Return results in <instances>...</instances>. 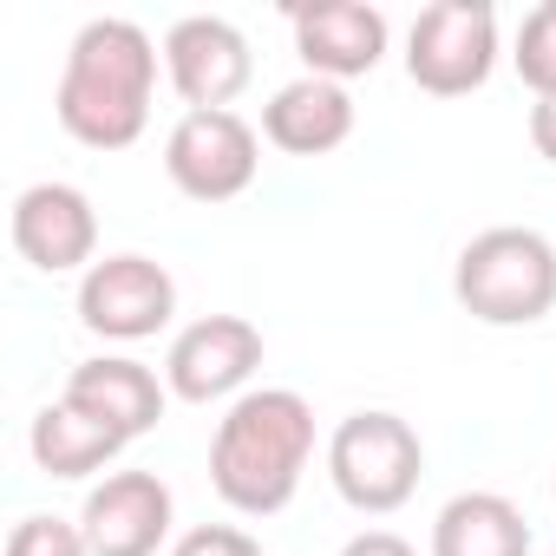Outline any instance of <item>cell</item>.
<instances>
[{"label": "cell", "instance_id": "obj_7", "mask_svg": "<svg viewBox=\"0 0 556 556\" xmlns=\"http://www.w3.org/2000/svg\"><path fill=\"white\" fill-rule=\"evenodd\" d=\"M177 315V282H170V268L151 262V255H105L79 275V321L86 334L99 341H151L164 334Z\"/></svg>", "mask_w": 556, "mask_h": 556}, {"label": "cell", "instance_id": "obj_17", "mask_svg": "<svg viewBox=\"0 0 556 556\" xmlns=\"http://www.w3.org/2000/svg\"><path fill=\"white\" fill-rule=\"evenodd\" d=\"M510 66H517V79L536 99H556V0H543V8L523 14L517 47H510Z\"/></svg>", "mask_w": 556, "mask_h": 556}, {"label": "cell", "instance_id": "obj_10", "mask_svg": "<svg viewBox=\"0 0 556 556\" xmlns=\"http://www.w3.org/2000/svg\"><path fill=\"white\" fill-rule=\"evenodd\" d=\"M170 523H177V504L157 471H105L79 510L92 556H157Z\"/></svg>", "mask_w": 556, "mask_h": 556}, {"label": "cell", "instance_id": "obj_18", "mask_svg": "<svg viewBox=\"0 0 556 556\" xmlns=\"http://www.w3.org/2000/svg\"><path fill=\"white\" fill-rule=\"evenodd\" d=\"M8 556H92V549H86V530L66 517H21L8 530Z\"/></svg>", "mask_w": 556, "mask_h": 556}, {"label": "cell", "instance_id": "obj_12", "mask_svg": "<svg viewBox=\"0 0 556 556\" xmlns=\"http://www.w3.org/2000/svg\"><path fill=\"white\" fill-rule=\"evenodd\" d=\"M295 27V53L315 79H361L387 60V14L367 8V0H308V8L289 14Z\"/></svg>", "mask_w": 556, "mask_h": 556}, {"label": "cell", "instance_id": "obj_3", "mask_svg": "<svg viewBox=\"0 0 556 556\" xmlns=\"http://www.w3.org/2000/svg\"><path fill=\"white\" fill-rule=\"evenodd\" d=\"M452 295L484 328H530L556 308V242L523 223L478 229L458 249Z\"/></svg>", "mask_w": 556, "mask_h": 556}, {"label": "cell", "instance_id": "obj_15", "mask_svg": "<svg viewBox=\"0 0 556 556\" xmlns=\"http://www.w3.org/2000/svg\"><path fill=\"white\" fill-rule=\"evenodd\" d=\"M432 556H530V523L504 491H458L432 517Z\"/></svg>", "mask_w": 556, "mask_h": 556}, {"label": "cell", "instance_id": "obj_16", "mask_svg": "<svg viewBox=\"0 0 556 556\" xmlns=\"http://www.w3.org/2000/svg\"><path fill=\"white\" fill-rule=\"evenodd\" d=\"M27 452H34V465H40L47 478H92V471H105V465L125 452V439L60 400V406H40V413H34Z\"/></svg>", "mask_w": 556, "mask_h": 556}, {"label": "cell", "instance_id": "obj_22", "mask_svg": "<svg viewBox=\"0 0 556 556\" xmlns=\"http://www.w3.org/2000/svg\"><path fill=\"white\" fill-rule=\"evenodd\" d=\"M549 504H556V484H549Z\"/></svg>", "mask_w": 556, "mask_h": 556}, {"label": "cell", "instance_id": "obj_2", "mask_svg": "<svg viewBox=\"0 0 556 556\" xmlns=\"http://www.w3.org/2000/svg\"><path fill=\"white\" fill-rule=\"evenodd\" d=\"M315 458V406L295 387H249L210 439V484L242 517H275L302 491Z\"/></svg>", "mask_w": 556, "mask_h": 556}, {"label": "cell", "instance_id": "obj_4", "mask_svg": "<svg viewBox=\"0 0 556 556\" xmlns=\"http://www.w3.org/2000/svg\"><path fill=\"white\" fill-rule=\"evenodd\" d=\"M426 445L400 413H348L328 439V478L361 517H387L419 491Z\"/></svg>", "mask_w": 556, "mask_h": 556}, {"label": "cell", "instance_id": "obj_21", "mask_svg": "<svg viewBox=\"0 0 556 556\" xmlns=\"http://www.w3.org/2000/svg\"><path fill=\"white\" fill-rule=\"evenodd\" d=\"M530 144L543 164H556V99H536L530 105Z\"/></svg>", "mask_w": 556, "mask_h": 556}, {"label": "cell", "instance_id": "obj_11", "mask_svg": "<svg viewBox=\"0 0 556 556\" xmlns=\"http://www.w3.org/2000/svg\"><path fill=\"white\" fill-rule=\"evenodd\" d=\"M14 249L40 275H73L99 262V216L79 184H27L14 197Z\"/></svg>", "mask_w": 556, "mask_h": 556}, {"label": "cell", "instance_id": "obj_8", "mask_svg": "<svg viewBox=\"0 0 556 556\" xmlns=\"http://www.w3.org/2000/svg\"><path fill=\"white\" fill-rule=\"evenodd\" d=\"M255 367H262V328L242 315H203V321L177 328V341L164 354V387H170V400H190V406L242 400Z\"/></svg>", "mask_w": 556, "mask_h": 556}, {"label": "cell", "instance_id": "obj_9", "mask_svg": "<svg viewBox=\"0 0 556 556\" xmlns=\"http://www.w3.org/2000/svg\"><path fill=\"white\" fill-rule=\"evenodd\" d=\"M164 73H170V86H177V99L190 112H229V99L249 86L255 60H249V40H242L236 21L184 14L164 34Z\"/></svg>", "mask_w": 556, "mask_h": 556}, {"label": "cell", "instance_id": "obj_14", "mask_svg": "<svg viewBox=\"0 0 556 556\" xmlns=\"http://www.w3.org/2000/svg\"><path fill=\"white\" fill-rule=\"evenodd\" d=\"M262 138L275 151H289V157H328V151H341L354 138V99H348V86L315 79V73L289 79L282 92L262 105Z\"/></svg>", "mask_w": 556, "mask_h": 556}, {"label": "cell", "instance_id": "obj_13", "mask_svg": "<svg viewBox=\"0 0 556 556\" xmlns=\"http://www.w3.org/2000/svg\"><path fill=\"white\" fill-rule=\"evenodd\" d=\"M66 406H79L86 419H99L105 432H118L131 445V439H144L164 419L170 387L131 354H99V361H79L66 374Z\"/></svg>", "mask_w": 556, "mask_h": 556}, {"label": "cell", "instance_id": "obj_1", "mask_svg": "<svg viewBox=\"0 0 556 556\" xmlns=\"http://www.w3.org/2000/svg\"><path fill=\"white\" fill-rule=\"evenodd\" d=\"M151 92H157V47L138 21H86L66 47L53 112L73 144L86 151H131L151 125Z\"/></svg>", "mask_w": 556, "mask_h": 556}, {"label": "cell", "instance_id": "obj_20", "mask_svg": "<svg viewBox=\"0 0 556 556\" xmlns=\"http://www.w3.org/2000/svg\"><path fill=\"white\" fill-rule=\"evenodd\" d=\"M341 556H419V549L406 536H393V530H361V536L341 543Z\"/></svg>", "mask_w": 556, "mask_h": 556}, {"label": "cell", "instance_id": "obj_5", "mask_svg": "<svg viewBox=\"0 0 556 556\" xmlns=\"http://www.w3.org/2000/svg\"><path fill=\"white\" fill-rule=\"evenodd\" d=\"M497 73L491 0H432L406 34V79L432 99H465Z\"/></svg>", "mask_w": 556, "mask_h": 556}, {"label": "cell", "instance_id": "obj_6", "mask_svg": "<svg viewBox=\"0 0 556 556\" xmlns=\"http://www.w3.org/2000/svg\"><path fill=\"white\" fill-rule=\"evenodd\" d=\"M262 138L242 112H184L164 138V177L190 203H229L255 184Z\"/></svg>", "mask_w": 556, "mask_h": 556}, {"label": "cell", "instance_id": "obj_19", "mask_svg": "<svg viewBox=\"0 0 556 556\" xmlns=\"http://www.w3.org/2000/svg\"><path fill=\"white\" fill-rule=\"evenodd\" d=\"M170 556H262V543L236 523H197L170 543Z\"/></svg>", "mask_w": 556, "mask_h": 556}]
</instances>
